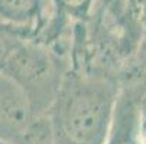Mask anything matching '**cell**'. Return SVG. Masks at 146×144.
Listing matches in <instances>:
<instances>
[{
  "label": "cell",
  "mask_w": 146,
  "mask_h": 144,
  "mask_svg": "<svg viewBox=\"0 0 146 144\" xmlns=\"http://www.w3.org/2000/svg\"><path fill=\"white\" fill-rule=\"evenodd\" d=\"M117 108L110 81L90 75H65L48 111L56 144H106Z\"/></svg>",
  "instance_id": "6da1fadb"
},
{
  "label": "cell",
  "mask_w": 146,
  "mask_h": 144,
  "mask_svg": "<svg viewBox=\"0 0 146 144\" xmlns=\"http://www.w3.org/2000/svg\"><path fill=\"white\" fill-rule=\"evenodd\" d=\"M23 36H20L16 30L6 26L5 23L0 22V71L3 69V65L6 62L7 56L13 51V48L22 40Z\"/></svg>",
  "instance_id": "8992f818"
},
{
  "label": "cell",
  "mask_w": 146,
  "mask_h": 144,
  "mask_svg": "<svg viewBox=\"0 0 146 144\" xmlns=\"http://www.w3.org/2000/svg\"><path fill=\"white\" fill-rule=\"evenodd\" d=\"M12 144H56L48 115L36 117L31 127Z\"/></svg>",
  "instance_id": "5b68a950"
},
{
  "label": "cell",
  "mask_w": 146,
  "mask_h": 144,
  "mask_svg": "<svg viewBox=\"0 0 146 144\" xmlns=\"http://www.w3.org/2000/svg\"><path fill=\"white\" fill-rule=\"evenodd\" d=\"M58 7L67 9L70 12H84L96 0H55Z\"/></svg>",
  "instance_id": "52a82bcc"
},
{
  "label": "cell",
  "mask_w": 146,
  "mask_h": 144,
  "mask_svg": "<svg viewBox=\"0 0 146 144\" xmlns=\"http://www.w3.org/2000/svg\"><path fill=\"white\" fill-rule=\"evenodd\" d=\"M135 3L137 7H140L145 13H146V0H135Z\"/></svg>",
  "instance_id": "ba28073f"
},
{
  "label": "cell",
  "mask_w": 146,
  "mask_h": 144,
  "mask_svg": "<svg viewBox=\"0 0 146 144\" xmlns=\"http://www.w3.org/2000/svg\"><path fill=\"white\" fill-rule=\"evenodd\" d=\"M46 12L48 0H0V22L23 37L44 26Z\"/></svg>",
  "instance_id": "277c9868"
},
{
  "label": "cell",
  "mask_w": 146,
  "mask_h": 144,
  "mask_svg": "<svg viewBox=\"0 0 146 144\" xmlns=\"http://www.w3.org/2000/svg\"><path fill=\"white\" fill-rule=\"evenodd\" d=\"M2 72L25 91L36 117L48 114L65 78L54 53L26 37L13 48Z\"/></svg>",
  "instance_id": "7a4b0ae2"
},
{
  "label": "cell",
  "mask_w": 146,
  "mask_h": 144,
  "mask_svg": "<svg viewBox=\"0 0 146 144\" xmlns=\"http://www.w3.org/2000/svg\"><path fill=\"white\" fill-rule=\"evenodd\" d=\"M35 118L25 91L0 71V143L12 144L31 127Z\"/></svg>",
  "instance_id": "3957f363"
}]
</instances>
